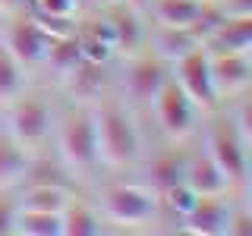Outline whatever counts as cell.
<instances>
[{
    "label": "cell",
    "mask_w": 252,
    "mask_h": 236,
    "mask_svg": "<svg viewBox=\"0 0 252 236\" xmlns=\"http://www.w3.org/2000/svg\"><path fill=\"white\" fill-rule=\"evenodd\" d=\"M19 91H22V63L13 60L6 47L0 44V107H6Z\"/></svg>",
    "instance_id": "d4e9b609"
},
{
    "label": "cell",
    "mask_w": 252,
    "mask_h": 236,
    "mask_svg": "<svg viewBox=\"0 0 252 236\" xmlns=\"http://www.w3.org/2000/svg\"><path fill=\"white\" fill-rule=\"evenodd\" d=\"M104 26L110 31V41H114L117 54L129 57V54L142 51V44H145V26L139 22V10H132L126 3H114V6H107Z\"/></svg>",
    "instance_id": "4fadbf2b"
},
{
    "label": "cell",
    "mask_w": 252,
    "mask_h": 236,
    "mask_svg": "<svg viewBox=\"0 0 252 236\" xmlns=\"http://www.w3.org/2000/svg\"><path fill=\"white\" fill-rule=\"evenodd\" d=\"M170 76L167 63L158 60L152 51H136L129 54L123 63V76H120V85H123V98L129 101V107H148L155 98V91L161 88V82Z\"/></svg>",
    "instance_id": "52a82bcc"
},
{
    "label": "cell",
    "mask_w": 252,
    "mask_h": 236,
    "mask_svg": "<svg viewBox=\"0 0 252 236\" xmlns=\"http://www.w3.org/2000/svg\"><path fill=\"white\" fill-rule=\"evenodd\" d=\"M173 79L177 85L183 88V94L192 101V107L199 114H211V110L220 107L218 94H215V85H211V73H208V54L202 47L189 51L186 57H180L173 63Z\"/></svg>",
    "instance_id": "9c48e42d"
},
{
    "label": "cell",
    "mask_w": 252,
    "mask_h": 236,
    "mask_svg": "<svg viewBox=\"0 0 252 236\" xmlns=\"http://www.w3.org/2000/svg\"><path fill=\"white\" fill-rule=\"evenodd\" d=\"M230 202L224 195H199L195 205L180 217V230L189 236H224Z\"/></svg>",
    "instance_id": "7c38bea8"
},
{
    "label": "cell",
    "mask_w": 252,
    "mask_h": 236,
    "mask_svg": "<svg viewBox=\"0 0 252 236\" xmlns=\"http://www.w3.org/2000/svg\"><path fill=\"white\" fill-rule=\"evenodd\" d=\"M16 224V199H10L6 189H0V236H10Z\"/></svg>",
    "instance_id": "83f0119b"
},
{
    "label": "cell",
    "mask_w": 252,
    "mask_h": 236,
    "mask_svg": "<svg viewBox=\"0 0 252 236\" xmlns=\"http://www.w3.org/2000/svg\"><path fill=\"white\" fill-rule=\"evenodd\" d=\"M148 107H152V114H155L158 129H161L173 145H177V142H186L195 132V117H199V110L192 107V101L183 94V88L177 85L173 76H167L161 82V88L155 91V98H152Z\"/></svg>",
    "instance_id": "8992f818"
},
{
    "label": "cell",
    "mask_w": 252,
    "mask_h": 236,
    "mask_svg": "<svg viewBox=\"0 0 252 236\" xmlns=\"http://www.w3.org/2000/svg\"><path fill=\"white\" fill-rule=\"evenodd\" d=\"M183 183L195 195H227L230 192L224 177H220V170L215 167V161L205 154V148L183 154Z\"/></svg>",
    "instance_id": "e0dca14e"
},
{
    "label": "cell",
    "mask_w": 252,
    "mask_h": 236,
    "mask_svg": "<svg viewBox=\"0 0 252 236\" xmlns=\"http://www.w3.org/2000/svg\"><path fill=\"white\" fill-rule=\"evenodd\" d=\"M208 54V51H205ZM208 73L218 101H230L252 85V51H215L208 54Z\"/></svg>",
    "instance_id": "30bf717a"
},
{
    "label": "cell",
    "mask_w": 252,
    "mask_h": 236,
    "mask_svg": "<svg viewBox=\"0 0 252 236\" xmlns=\"http://www.w3.org/2000/svg\"><path fill=\"white\" fill-rule=\"evenodd\" d=\"M145 44L158 60H164L167 66H173L180 57H186L189 51L202 47V38L189 29H167V26H152L145 29Z\"/></svg>",
    "instance_id": "2e32d148"
},
{
    "label": "cell",
    "mask_w": 252,
    "mask_h": 236,
    "mask_svg": "<svg viewBox=\"0 0 252 236\" xmlns=\"http://www.w3.org/2000/svg\"><path fill=\"white\" fill-rule=\"evenodd\" d=\"M120 3H126V6H132V10H139V13H145L148 0H120Z\"/></svg>",
    "instance_id": "4dcf8cb0"
},
{
    "label": "cell",
    "mask_w": 252,
    "mask_h": 236,
    "mask_svg": "<svg viewBox=\"0 0 252 236\" xmlns=\"http://www.w3.org/2000/svg\"><path fill=\"white\" fill-rule=\"evenodd\" d=\"M16 189H19V195H16V208L19 211H51V214H60L63 205L73 199L69 186H54V183H26Z\"/></svg>",
    "instance_id": "ac0fdd59"
},
{
    "label": "cell",
    "mask_w": 252,
    "mask_h": 236,
    "mask_svg": "<svg viewBox=\"0 0 252 236\" xmlns=\"http://www.w3.org/2000/svg\"><path fill=\"white\" fill-rule=\"evenodd\" d=\"M29 157L32 154H26L16 142L6 136H0V189H16L22 183V177H26V170H29Z\"/></svg>",
    "instance_id": "603a6c76"
},
{
    "label": "cell",
    "mask_w": 252,
    "mask_h": 236,
    "mask_svg": "<svg viewBox=\"0 0 252 236\" xmlns=\"http://www.w3.org/2000/svg\"><path fill=\"white\" fill-rule=\"evenodd\" d=\"M208 117L211 120L202 129V148L215 161V167L220 170L227 189L240 192L249 183V145L236 136V129L230 126L227 117H215V110Z\"/></svg>",
    "instance_id": "277c9868"
},
{
    "label": "cell",
    "mask_w": 252,
    "mask_h": 236,
    "mask_svg": "<svg viewBox=\"0 0 252 236\" xmlns=\"http://www.w3.org/2000/svg\"><path fill=\"white\" fill-rule=\"evenodd\" d=\"M202 51H252V16H220L202 35Z\"/></svg>",
    "instance_id": "5bb4252c"
},
{
    "label": "cell",
    "mask_w": 252,
    "mask_h": 236,
    "mask_svg": "<svg viewBox=\"0 0 252 236\" xmlns=\"http://www.w3.org/2000/svg\"><path fill=\"white\" fill-rule=\"evenodd\" d=\"M94 3H98V6H104V10H107V6H114V3H120V0H94Z\"/></svg>",
    "instance_id": "1f68e13d"
},
{
    "label": "cell",
    "mask_w": 252,
    "mask_h": 236,
    "mask_svg": "<svg viewBox=\"0 0 252 236\" xmlns=\"http://www.w3.org/2000/svg\"><path fill=\"white\" fill-rule=\"evenodd\" d=\"M224 236H252V214L243 205H230V217H227V230Z\"/></svg>",
    "instance_id": "4316f807"
},
{
    "label": "cell",
    "mask_w": 252,
    "mask_h": 236,
    "mask_svg": "<svg viewBox=\"0 0 252 236\" xmlns=\"http://www.w3.org/2000/svg\"><path fill=\"white\" fill-rule=\"evenodd\" d=\"M29 6H32V0H0V13H3V16L22 13V10H29Z\"/></svg>",
    "instance_id": "f546056e"
},
{
    "label": "cell",
    "mask_w": 252,
    "mask_h": 236,
    "mask_svg": "<svg viewBox=\"0 0 252 236\" xmlns=\"http://www.w3.org/2000/svg\"><path fill=\"white\" fill-rule=\"evenodd\" d=\"M0 44L6 47L13 60H19L22 66H32V63L41 60L44 47H47V35L38 29V22L32 19L29 10L22 13H10V22H3L0 29Z\"/></svg>",
    "instance_id": "8fae6325"
},
{
    "label": "cell",
    "mask_w": 252,
    "mask_h": 236,
    "mask_svg": "<svg viewBox=\"0 0 252 236\" xmlns=\"http://www.w3.org/2000/svg\"><path fill=\"white\" fill-rule=\"evenodd\" d=\"M13 233H22V236H60V214H51V211H19L16 208Z\"/></svg>",
    "instance_id": "cb8c5ba5"
},
{
    "label": "cell",
    "mask_w": 252,
    "mask_h": 236,
    "mask_svg": "<svg viewBox=\"0 0 252 236\" xmlns=\"http://www.w3.org/2000/svg\"><path fill=\"white\" fill-rule=\"evenodd\" d=\"M107 63H92V60H79L66 76L60 79L63 91L76 101V104H92L104 94L107 85Z\"/></svg>",
    "instance_id": "9a60e30c"
},
{
    "label": "cell",
    "mask_w": 252,
    "mask_h": 236,
    "mask_svg": "<svg viewBox=\"0 0 252 236\" xmlns=\"http://www.w3.org/2000/svg\"><path fill=\"white\" fill-rule=\"evenodd\" d=\"M92 120H94V148L98 164L107 167H132L142 157V132L132 117V110L114 94H101L92 101Z\"/></svg>",
    "instance_id": "6da1fadb"
},
{
    "label": "cell",
    "mask_w": 252,
    "mask_h": 236,
    "mask_svg": "<svg viewBox=\"0 0 252 236\" xmlns=\"http://www.w3.org/2000/svg\"><path fill=\"white\" fill-rule=\"evenodd\" d=\"M195 199H199V195H195L186 183H173V186H167V189H161V192H158V202H161L170 214H177V220L183 217L189 208H192Z\"/></svg>",
    "instance_id": "484cf974"
},
{
    "label": "cell",
    "mask_w": 252,
    "mask_h": 236,
    "mask_svg": "<svg viewBox=\"0 0 252 236\" xmlns=\"http://www.w3.org/2000/svg\"><path fill=\"white\" fill-rule=\"evenodd\" d=\"M183 154L186 151H180V148H167V151L155 154L148 161L145 170H148V186L155 189V195L173 183H183Z\"/></svg>",
    "instance_id": "44dd1931"
},
{
    "label": "cell",
    "mask_w": 252,
    "mask_h": 236,
    "mask_svg": "<svg viewBox=\"0 0 252 236\" xmlns=\"http://www.w3.org/2000/svg\"><path fill=\"white\" fill-rule=\"evenodd\" d=\"M104 233V224H101L98 211L89 208L82 202L69 199L60 211V236H98Z\"/></svg>",
    "instance_id": "ffe728a7"
},
{
    "label": "cell",
    "mask_w": 252,
    "mask_h": 236,
    "mask_svg": "<svg viewBox=\"0 0 252 236\" xmlns=\"http://www.w3.org/2000/svg\"><path fill=\"white\" fill-rule=\"evenodd\" d=\"M6 110V136L26 154L44 148V142L51 139L54 129V107L47 104L44 94H16Z\"/></svg>",
    "instance_id": "5b68a950"
},
{
    "label": "cell",
    "mask_w": 252,
    "mask_h": 236,
    "mask_svg": "<svg viewBox=\"0 0 252 236\" xmlns=\"http://www.w3.org/2000/svg\"><path fill=\"white\" fill-rule=\"evenodd\" d=\"M54 148L60 164L69 170V177H89L98 167V148H94V120L92 104H76L66 114L54 117Z\"/></svg>",
    "instance_id": "7a4b0ae2"
},
{
    "label": "cell",
    "mask_w": 252,
    "mask_h": 236,
    "mask_svg": "<svg viewBox=\"0 0 252 236\" xmlns=\"http://www.w3.org/2000/svg\"><path fill=\"white\" fill-rule=\"evenodd\" d=\"M98 217L107 224L120 227V230H136V227H148L155 224L161 202H158L152 186L142 183H114L98 189V199H94Z\"/></svg>",
    "instance_id": "3957f363"
},
{
    "label": "cell",
    "mask_w": 252,
    "mask_h": 236,
    "mask_svg": "<svg viewBox=\"0 0 252 236\" xmlns=\"http://www.w3.org/2000/svg\"><path fill=\"white\" fill-rule=\"evenodd\" d=\"M82 60V54H79V44H76V31L69 38H51L44 47V54H41V60L38 63H44L47 69L54 73V79H60L69 73V69L76 66V63Z\"/></svg>",
    "instance_id": "7402d4cb"
},
{
    "label": "cell",
    "mask_w": 252,
    "mask_h": 236,
    "mask_svg": "<svg viewBox=\"0 0 252 236\" xmlns=\"http://www.w3.org/2000/svg\"><path fill=\"white\" fill-rule=\"evenodd\" d=\"M145 10L152 13L155 26L189 29L199 38L220 19L218 6L211 3V0H148Z\"/></svg>",
    "instance_id": "ba28073f"
},
{
    "label": "cell",
    "mask_w": 252,
    "mask_h": 236,
    "mask_svg": "<svg viewBox=\"0 0 252 236\" xmlns=\"http://www.w3.org/2000/svg\"><path fill=\"white\" fill-rule=\"evenodd\" d=\"M76 44H79L82 60H92V63H107L117 54L104 19L101 22H82V26L76 22Z\"/></svg>",
    "instance_id": "d6986e66"
},
{
    "label": "cell",
    "mask_w": 252,
    "mask_h": 236,
    "mask_svg": "<svg viewBox=\"0 0 252 236\" xmlns=\"http://www.w3.org/2000/svg\"><path fill=\"white\" fill-rule=\"evenodd\" d=\"M220 16H252V0H211Z\"/></svg>",
    "instance_id": "f1b7e54d"
}]
</instances>
